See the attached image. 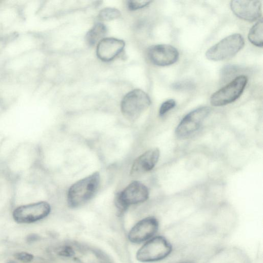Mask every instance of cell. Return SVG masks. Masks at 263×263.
<instances>
[{"instance_id":"1","label":"cell","mask_w":263,"mask_h":263,"mask_svg":"<svg viewBox=\"0 0 263 263\" xmlns=\"http://www.w3.org/2000/svg\"><path fill=\"white\" fill-rule=\"evenodd\" d=\"M100 181V174L96 172L73 183L67 193L68 205L74 208L87 202L97 192Z\"/></svg>"},{"instance_id":"2","label":"cell","mask_w":263,"mask_h":263,"mask_svg":"<svg viewBox=\"0 0 263 263\" xmlns=\"http://www.w3.org/2000/svg\"><path fill=\"white\" fill-rule=\"evenodd\" d=\"M172 246L163 236H157L150 238L138 250L137 259L143 262H154L168 256Z\"/></svg>"},{"instance_id":"3","label":"cell","mask_w":263,"mask_h":263,"mask_svg":"<svg viewBox=\"0 0 263 263\" xmlns=\"http://www.w3.org/2000/svg\"><path fill=\"white\" fill-rule=\"evenodd\" d=\"M149 191L142 183L134 181L118 193L115 199V204L120 214L124 213L131 205L141 203L147 200Z\"/></svg>"},{"instance_id":"4","label":"cell","mask_w":263,"mask_h":263,"mask_svg":"<svg viewBox=\"0 0 263 263\" xmlns=\"http://www.w3.org/2000/svg\"><path fill=\"white\" fill-rule=\"evenodd\" d=\"M243 36L238 33L230 35L210 48L205 52L206 58L218 61L234 57L243 47Z\"/></svg>"},{"instance_id":"5","label":"cell","mask_w":263,"mask_h":263,"mask_svg":"<svg viewBox=\"0 0 263 263\" xmlns=\"http://www.w3.org/2000/svg\"><path fill=\"white\" fill-rule=\"evenodd\" d=\"M151 103L148 95L143 90L136 89L124 97L121 103V110L125 118L134 121L148 108Z\"/></svg>"},{"instance_id":"6","label":"cell","mask_w":263,"mask_h":263,"mask_svg":"<svg viewBox=\"0 0 263 263\" xmlns=\"http://www.w3.org/2000/svg\"><path fill=\"white\" fill-rule=\"evenodd\" d=\"M51 211L50 204L45 201H40L20 205L12 213L14 220L19 223H30L44 219Z\"/></svg>"},{"instance_id":"7","label":"cell","mask_w":263,"mask_h":263,"mask_svg":"<svg viewBox=\"0 0 263 263\" xmlns=\"http://www.w3.org/2000/svg\"><path fill=\"white\" fill-rule=\"evenodd\" d=\"M247 81V77L245 76L237 77L212 95L211 104L214 106H221L233 102L243 92Z\"/></svg>"},{"instance_id":"8","label":"cell","mask_w":263,"mask_h":263,"mask_svg":"<svg viewBox=\"0 0 263 263\" xmlns=\"http://www.w3.org/2000/svg\"><path fill=\"white\" fill-rule=\"evenodd\" d=\"M211 108L208 106L198 107L185 116L175 130V135L180 139L187 138L196 132L209 116Z\"/></svg>"},{"instance_id":"9","label":"cell","mask_w":263,"mask_h":263,"mask_svg":"<svg viewBox=\"0 0 263 263\" xmlns=\"http://www.w3.org/2000/svg\"><path fill=\"white\" fill-rule=\"evenodd\" d=\"M159 227L158 220L154 217H146L138 221L130 230L128 239L133 243H139L152 238Z\"/></svg>"},{"instance_id":"10","label":"cell","mask_w":263,"mask_h":263,"mask_svg":"<svg viewBox=\"0 0 263 263\" xmlns=\"http://www.w3.org/2000/svg\"><path fill=\"white\" fill-rule=\"evenodd\" d=\"M149 60L155 65L166 66L176 63L179 58L177 49L170 45L158 44L151 46L147 51Z\"/></svg>"},{"instance_id":"11","label":"cell","mask_w":263,"mask_h":263,"mask_svg":"<svg viewBox=\"0 0 263 263\" xmlns=\"http://www.w3.org/2000/svg\"><path fill=\"white\" fill-rule=\"evenodd\" d=\"M233 12L239 18L249 22L259 18L262 14V6L258 0H234L230 3Z\"/></svg>"},{"instance_id":"12","label":"cell","mask_w":263,"mask_h":263,"mask_svg":"<svg viewBox=\"0 0 263 263\" xmlns=\"http://www.w3.org/2000/svg\"><path fill=\"white\" fill-rule=\"evenodd\" d=\"M125 43L122 40L112 37L104 38L98 43L97 55L103 61H110L122 52Z\"/></svg>"},{"instance_id":"13","label":"cell","mask_w":263,"mask_h":263,"mask_svg":"<svg viewBox=\"0 0 263 263\" xmlns=\"http://www.w3.org/2000/svg\"><path fill=\"white\" fill-rule=\"evenodd\" d=\"M159 155L158 148H151L141 154L132 164L131 175L137 176L153 170L158 161Z\"/></svg>"},{"instance_id":"14","label":"cell","mask_w":263,"mask_h":263,"mask_svg":"<svg viewBox=\"0 0 263 263\" xmlns=\"http://www.w3.org/2000/svg\"><path fill=\"white\" fill-rule=\"evenodd\" d=\"M107 32L105 25L101 23L95 24L86 35V41L89 45H94L104 39Z\"/></svg>"},{"instance_id":"15","label":"cell","mask_w":263,"mask_h":263,"mask_svg":"<svg viewBox=\"0 0 263 263\" xmlns=\"http://www.w3.org/2000/svg\"><path fill=\"white\" fill-rule=\"evenodd\" d=\"M260 18L251 27L248 34L249 41L257 47H262L263 42V21Z\"/></svg>"},{"instance_id":"16","label":"cell","mask_w":263,"mask_h":263,"mask_svg":"<svg viewBox=\"0 0 263 263\" xmlns=\"http://www.w3.org/2000/svg\"><path fill=\"white\" fill-rule=\"evenodd\" d=\"M120 15V12L118 9L106 8L100 11L99 17L101 20L110 21L118 18Z\"/></svg>"},{"instance_id":"17","label":"cell","mask_w":263,"mask_h":263,"mask_svg":"<svg viewBox=\"0 0 263 263\" xmlns=\"http://www.w3.org/2000/svg\"><path fill=\"white\" fill-rule=\"evenodd\" d=\"M176 103L174 99H169L164 101L160 106L159 114L160 116H162L168 111L174 108Z\"/></svg>"},{"instance_id":"18","label":"cell","mask_w":263,"mask_h":263,"mask_svg":"<svg viewBox=\"0 0 263 263\" xmlns=\"http://www.w3.org/2000/svg\"><path fill=\"white\" fill-rule=\"evenodd\" d=\"M151 2L150 1H129L127 5L130 10H135L145 7Z\"/></svg>"},{"instance_id":"19","label":"cell","mask_w":263,"mask_h":263,"mask_svg":"<svg viewBox=\"0 0 263 263\" xmlns=\"http://www.w3.org/2000/svg\"><path fill=\"white\" fill-rule=\"evenodd\" d=\"M14 256L16 259L23 262H30L34 258L32 254L25 252L16 253Z\"/></svg>"},{"instance_id":"20","label":"cell","mask_w":263,"mask_h":263,"mask_svg":"<svg viewBox=\"0 0 263 263\" xmlns=\"http://www.w3.org/2000/svg\"><path fill=\"white\" fill-rule=\"evenodd\" d=\"M93 251L100 263H112L108 256L104 252L97 250Z\"/></svg>"},{"instance_id":"21","label":"cell","mask_w":263,"mask_h":263,"mask_svg":"<svg viewBox=\"0 0 263 263\" xmlns=\"http://www.w3.org/2000/svg\"><path fill=\"white\" fill-rule=\"evenodd\" d=\"M59 254L63 256L70 257L74 254L72 248L69 246H63L59 251Z\"/></svg>"},{"instance_id":"22","label":"cell","mask_w":263,"mask_h":263,"mask_svg":"<svg viewBox=\"0 0 263 263\" xmlns=\"http://www.w3.org/2000/svg\"><path fill=\"white\" fill-rule=\"evenodd\" d=\"M39 238V236L35 234H32L28 236L27 240L28 242H33L37 240Z\"/></svg>"},{"instance_id":"23","label":"cell","mask_w":263,"mask_h":263,"mask_svg":"<svg viewBox=\"0 0 263 263\" xmlns=\"http://www.w3.org/2000/svg\"><path fill=\"white\" fill-rule=\"evenodd\" d=\"M180 263H193V262H189V261H184V262H180Z\"/></svg>"},{"instance_id":"24","label":"cell","mask_w":263,"mask_h":263,"mask_svg":"<svg viewBox=\"0 0 263 263\" xmlns=\"http://www.w3.org/2000/svg\"><path fill=\"white\" fill-rule=\"evenodd\" d=\"M8 263H15L13 261H10Z\"/></svg>"}]
</instances>
